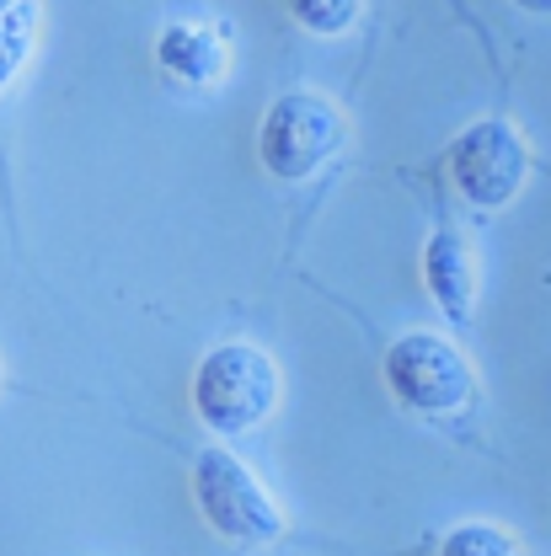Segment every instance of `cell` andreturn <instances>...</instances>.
<instances>
[{"label":"cell","instance_id":"6da1fadb","mask_svg":"<svg viewBox=\"0 0 551 556\" xmlns=\"http://www.w3.org/2000/svg\"><path fill=\"white\" fill-rule=\"evenodd\" d=\"M278 407V364L252 343L209 348L193 369V413L209 433H252Z\"/></svg>","mask_w":551,"mask_h":556},{"label":"cell","instance_id":"7a4b0ae2","mask_svg":"<svg viewBox=\"0 0 551 556\" xmlns=\"http://www.w3.org/2000/svg\"><path fill=\"white\" fill-rule=\"evenodd\" d=\"M193 503L209 530L241 552H263L284 535V508L274 503V492L230 450H204L193 460Z\"/></svg>","mask_w":551,"mask_h":556},{"label":"cell","instance_id":"3957f363","mask_svg":"<svg viewBox=\"0 0 551 556\" xmlns=\"http://www.w3.org/2000/svg\"><path fill=\"white\" fill-rule=\"evenodd\" d=\"M343 139L348 124L338 113V102H327L322 91H284L263 113L258 155L278 182H305L343 150Z\"/></svg>","mask_w":551,"mask_h":556},{"label":"cell","instance_id":"277c9868","mask_svg":"<svg viewBox=\"0 0 551 556\" xmlns=\"http://www.w3.org/2000/svg\"><path fill=\"white\" fill-rule=\"evenodd\" d=\"M386 386L417 417H450L461 407H472V396H477L472 358L450 338H439V332L397 338L391 353H386Z\"/></svg>","mask_w":551,"mask_h":556},{"label":"cell","instance_id":"5b68a950","mask_svg":"<svg viewBox=\"0 0 551 556\" xmlns=\"http://www.w3.org/2000/svg\"><path fill=\"white\" fill-rule=\"evenodd\" d=\"M525 172H530L525 139L514 135L503 118H483V124H472L450 144V177H455L461 199L477 208L514 204L519 188H525Z\"/></svg>","mask_w":551,"mask_h":556},{"label":"cell","instance_id":"8992f818","mask_svg":"<svg viewBox=\"0 0 551 556\" xmlns=\"http://www.w3.org/2000/svg\"><path fill=\"white\" fill-rule=\"evenodd\" d=\"M423 283H428V294L439 300V311L450 321H472L477 263H472V247L455 230H434L428 236V247H423Z\"/></svg>","mask_w":551,"mask_h":556},{"label":"cell","instance_id":"52a82bcc","mask_svg":"<svg viewBox=\"0 0 551 556\" xmlns=\"http://www.w3.org/2000/svg\"><path fill=\"white\" fill-rule=\"evenodd\" d=\"M155 60L161 70L177 80V86H214L225 65H230V49H225V38L214 33V27H199V22H177V27H166L161 33V43H155Z\"/></svg>","mask_w":551,"mask_h":556},{"label":"cell","instance_id":"ba28073f","mask_svg":"<svg viewBox=\"0 0 551 556\" xmlns=\"http://www.w3.org/2000/svg\"><path fill=\"white\" fill-rule=\"evenodd\" d=\"M38 43V0H0V91L27 70Z\"/></svg>","mask_w":551,"mask_h":556},{"label":"cell","instance_id":"9c48e42d","mask_svg":"<svg viewBox=\"0 0 551 556\" xmlns=\"http://www.w3.org/2000/svg\"><path fill=\"white\" fill-rule=\"evenodd\" d=\"M439 556H519V552H514L509 530L472 519V525H455V530L439 541Z\"/></svg>","mask_w":551,"mask_h":556},{"label":"cell","instance_id":"30bf717a","mask_svg":"<svg viewBox=\"0 0 551 556\" xmlns=\"http://www.w3.org/2000/svg\"><path fill=\"white\" fill-rule=\"evenodd\" d=\"M289 11L316 38H338V33H348L359 22V0H289Z\"/></svg>","mask_w":551,"mask_h":556},{"label":"cell","instance_id":"8fae6325","mask_svg":"<svg viewBox=\"0 0 551 556\" xmlns=\"http://www.w3.org/2000/svg\"><path fill=\"white\" fill-rule=\"evenodd\" d=\"M514 5H525V11H551V0H514Z\"/></svg>","mask_w":551,"mask_h":556}]
</instances>
